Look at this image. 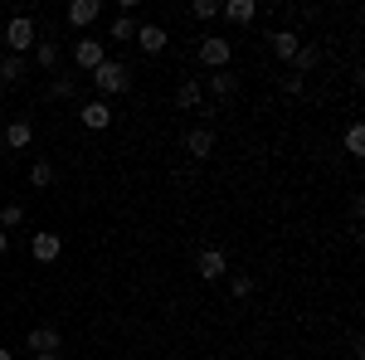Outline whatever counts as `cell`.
<instances>
[{"label":"cell","instance_id":"6da1fadb","mask_svg":"<svg viewBox=\"0 0 365 360\" xmlns=\"http://www.w3.org/2000/svg\"><path fill=\"white\" fill-rule=\"evenodd\" d=\"M127 83H132V78H127V63H117V58H103V63L93 68V88L103 93V103H108L113 93H127Z\"/></svg>","mask_w":365,"mask_h":360},{"label":"cell","instance_id":"7a4b0ae2","mask_svg":"<svg viewBox=\"0 0 365 360\" xmlns=\"http://www.w3.org/2000/svg\"><path fill=\"white\" fill-rule=\"evenodd\" d=\"M229 58H234V44H229V39H220V34H205V39H200V63H205L210 73L229 68Z\"/></svg>","mask_w":365,"mask_h":360},{"label":"cell","instance_id":"3957f363","mask_svg":"<svg viewBox=\"0 0 365 360\" xmlns=\"http://www.w3.org/2000/svg\"><path fill=\"white\" fill-rule=\"evenodd\" d=\"M34 39H39V29H34L29 15H15V20L5 25V44H10V54H15V58L25 54V49H34Z\"/></svg>","mask_w":365,"mask_h":360},{"label":"cell","instance_id":"277c9868","mask_svg":"<svg viewBox=\"0 0 365 360\" xmlns=\"http://www.w3.org/2000/svg\"><path fill=\"white\" fill-rule=\"evenodd\" d=\"M195 273L205 277V282H220V277L229 273V258H225V249H205L195 258Z\"/></svg>","mask_w":365,"mask_h":360},{"label":"cell","instance_id":"5b68a950","mask_svg":"<svg viewBox=\"0 0 365 360\" xmlns=\"http://www.w3.org/2000/svg\"><path fill=\"white\" fill-rule=\"evenodd\" d=\"M185 156H190V161H210V156H215V132H210V127L185 132Z\"/></svg>","mask_w":365,"mask_h":360},{"label":"cell","instance_id":"8992f818","mask_svg":"<svg viewBox=\"0 0 365 360\" xmlns=\"http://www.w3.org/2000/svg\"><path fill=\"white\" fill-rule=\"evenodd\" d=\"M78 122H83L88 132H108L113 127V108L98 98V103H83V112H78Z\"/></svg>","mask_w":365,"mask_h":360},{"label":"cell","instance_id":"52a82bcc","mask_svg":"<svg viewBox=\"0 0 365 360\" xmlns=\"http://www.w3.org/2000/svg\"><path fill=\"white\" fill-rule=\"evenodd\" d=\"M25 346L34 351V356H58V346H63V336H58L54 326H34Z\"/></svg>","mask_w":365,"mask_h":360},{"label":"cell","instance_id":"ba28073f","mask_svg":"<svg viewBox=\"0 0 365 360\" xmlns=\"http://www.w3.org/2000/svg\"><path fill=\"white\" fill-rule=\"evenodd\" d=\"M132 44H141V54H161L170 44V34L161 25H137V39H132Z\"/></svg>","mask_w":365,"mask_h":360},{"label":"cell","instance_id":"9c48e42d","mask_svg":"<svg viewBox=\"0 0 365 360\" xmlns=\"http://www.w3.org/2000/svg\"><path fill=\"white\" fill-rule=\"evenodd\" d=\"M103 58H108V54H103V39H78V44H73V63L88 68V73H93Z\"/></svg>","mask_w":365,"mask_h":360},{"label":"cell","instance_id":"30bf717a","mask_svg":"<svg viewBox=\"0 0 365 360\" xmlns=\"http://www.w3.org/2000/svg\"><path fill=\"white\" fill-rule=\"evenodd\" d=\"M29 141H34V122H29V117H15V122L5 127V146H10V151H25Z\"/></svg>","mask_w":365,"mask_h":360},{"label":"cell","instance_id":"8fae6325","mask_svg":"<svg viewBox=\"0 0 365 360\" xmlns=\"http://www.w3.org/2000/svg\"><path fill=\"white\" fill-rule=\"evenodd\" d=\"M98 15H103V5H98V0H73V5L63 10V20H68V25H78V29L93 25Z\"/></svg>","mask_w":365,"mask_h":360},{"label":"cell","instance_id":"7c38bea8","mask_svg":"<svg viewBox=\"0 0 365 360\" xmlns=\"http://www.w3.org/2000/svg\"><path fill=\"white\" fill-rule=\"evenodd\" d=\"M29 253H34L39 263H54L58 253H63V239H58V234H34V244H29Z\"/></svg>","mask_w":365,"mask_h":360},{"label":"cell","instance_id":"4fadbf2b","mask_svg":"<svg viewBox=\"0 0 365 360\" xmlns=\"http://www.w3.org/2000/svg\"><path fill=\"white\" fill-rule=\"evenodd\" d=\"M234 93H239V78H234L229 68L210 73V98H215V103H225V98H234Z\"/></svg>","mask_w":365,"mask_h":360},{"label":"cell","instance_id":"5bb4252c","mask_svg":"<svg viewBox=\"0 0 365 360\" xmlns=\"http://www.w3.org/2000/svg\"><path fill=\"white\" fill-rule=\"evenodd\" d=\"M297 49H302V39H297L292 29H278V34H273V54H278V58H287V63H292V58H297Z\"/></svg>","mask_w":365,"mask_h":360},{"label":"cell","instance_id":"9a60e30c","mask_svg":"<svg viewBox=\"0 0 365 360\" xmlns=\"http://www.w3.org/2000/svg\"><path fill=\"white\" fill-rule=\"evenodd\" d=\"M317 63H322V49H317V44H302V49H297V58H292V73H297V78H307Z\"/></svg>","mask_w":365,"mask_h":360},{"label":"cell","instance_id":"2e32d148","mask_svg":"<svg viewBox=\"0 0 365 360\" xmlns=\"http://www.w3.org/2000/svg\"><path fill=\"white\" fill-rule=\"evenodd\" d=\"M220 10H225V20H234V25H249L253 15H258L253 0H229V5H220Z\"/></svg>","mask_w":365,"mask_h":360},{"label":"cell","instance_id":"e0dca14e","mask_svg":"<svg viewBox=\"0 0 365 360\" xmlns=\"http://www.w3.org/2000/svg\"><path fill=\"white\" fill-rule=\"evenodd\" d=\"M175 103H180V108H200V103H205V88H200L195 78H180V88H175Z\"/></svg>","mask_w":365,"mask_h":360},{"label":"cell","instance_id":"ac0fdd59","mask_svg":"<svg viewBox=\"0 0 365 360\" xmlns=\"http://www.w3.org/2000/svg\"><path fill=\"white\" fill-rule=\"evenodd\" d=\"M34 63H39V68H54L58 63V44L54 39H34Z\"/></svg>","mask_w":365,"mask_h":360},{"label":"cell","instance_id":"d6986e66","mask_svg":"<svg viewBox=\"0 0 365 360\" xmlns=\"http://www.w3.org/2000/svg\"><path fill=\"white\" fill-rule=\"evenodd\" d=\"M20 78H25V58L5 54L0 58V83H20Z\"/></svg>","mask_w":365,"mask_h":360},{"label":"cell","instance_id":"ffe728a7","mask_svg":"<svg viewBox=\"0 0 365 360\" xmlns=\"http://www.w3.org/2000/svg\"><path fill=\"white\" fill-rule=\"evenodd\" d=\"M108 34H113V39H122V44H132V39H137V20H132V15H117Z\"/></svg>","mask_w":365,"mask_h":360},{"label":"cell","instance_id":"44dd1931","mask_svg":"<svg viewBox=\"0 0 365 360\" xmlns=\"http://www.w3.org/2000/svg\"><path fill=\"white\" fill-rule=\"evenodd\" d=\"M29 185H34V190L54 185V166H49V161H34V166H29Z\"/></svg>","mask_w":365,"mask_h":360},{"label":"cell","instance_id":"7402d4cb","mask_svg":"<svg viewBox=\"0 0 365 360\" xmlns=\"http://www.w3.org/2000/svg\"><path fill=\"white\" fill-rule=\"evenodd\" d=\"M25 224V205H5L0 210V229H20Z\"/></svg>","mask_w":365,"mask_h":360},{"label":"cell","instance_id":"603a6c76","mask_svg":"<svg viewBox=\"0 0 365 360\" xmlns=\"http://www.w3.org/2000/svg\"><path fill=\"white\" fill-rule=\"evenodd\" d=\"M346 151H351V156H365V127H351V132H346Z\"/></svg>","mask_w":365,"mask_h":360},{"label":"cell","instance_id":"cb8c5ba5","mask_svg":"<svg viewBox=\"0 0 365 360\" xmlns=\"http://www.w3.org/2000/svg\"><path fill=\"white\" fill-rule=\"evenodd\" d=\"M229 292H234V297H249V292H253V277L249 273H234V277H229Z\"/></svg>","mask_w":365,"mask_h":360},{"label":"cell","instance_id":"d4e9b609","mask_svg":"<svg viewBox=\"0 0 365 360\" xmlns=\"http://www.w3.org/2000/svg\"><path fill=\"white\" fill-rule=\"evenodd\" d=\"M49 98H63V103H68V98H78V83H73V78H58V83L49 88Z\"/></svg>","mask_w":365,"mask_h":360},{"label":"cell","instance_id":"484cf974","mask_svg":"<svg viewBox=\"0 0 365 360\" xmlns=\"http://www.w3.org/2000/svg\"><path fill=\"white\" fill-rule=\"evenodd\" d=\"M195 15L200 20H215L220 15V0H195Z\"/></svg>","mask_w":365,"mask_h":360},{"label":"cell","instance_id":"4316f807","mask_svg":"<svg viewBox=\"0 0 365 360\" xmlns=\"http://www.w3.org/2000/svg\"><path fill=\"white\" fill-rule=\"evenodd\" d=\"M302 88H307V78H297V73H287V78H282V93H292V98H297Z\"/></svg>","mask_w":365,"mask_h":360},{"label":"cell","instance_id":"83f0119b","mask_svg":"<svg viewBox=\"0 0 365 360\" xmlns=\"http://www.w3.org/2000/svg\"><path fill=\"white\" fill-rule=\"evenodd\" d=\"M5 253H10V234L0 229V258H5Z\"/></svg>","mask_w":365,"mask_h":360},{"label":"cell","instance_id":"f1b7e54d","mask_svg":"<svg viewBox=\"0 0 365 360\" xmlns=\"http://www.w3.org/2000/svg\"><path fill=\"white\" fill-rule=\"evenodd\" d=\"M0 360H15V356H10V351H0Z\"/></svg>","mask_w":365,"mask_h":360},{"label":"cell","instance_id":"f546056e","mask_svg":"<svg viewBox=\"0 0 365 360\" xmlns=\"http://www.w3.org/2000/svg\"><path fill=\"white\" fill-rule=\"evenodd\" d=\"M34 360H58V356H34Z\"/></svg>","mask_w":365,"mask_h":360}]
</instances>
